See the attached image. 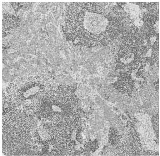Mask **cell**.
<instances>
[{
  "instance_id": "obj_2",
  "label": "cell",
  "mask_w": 160,
  "mask_h": 156,
  "mask_svg": "<svg viewBox=\"0 0 160 156\" xmlns=\"http://www.w3.org/2000/svg\"><path fill=\"white\" fill-rule=\"evenodd\" d=\"M42 89V86L39 83L36 82L29 83L20 89L19 98L23 100H31L41 92Z\"/></svg>"
},
{
  "instance_id": "obj_1",
  "label": "cell",
  "mask_w": 160,
  "mask_h": 156,
  "mask_svg": "<svg viewBox=\"0 0 160 156\" xmlns=\"http://www.w3.org/2000/svg\"><path fill=\"white\" fill-rule=\"evenodd\" d=\"M108 22L106 14L97 4L73 3L68 10L66 30L75 41L94 44L107 35Z\"/></svg>"
},
{
  "instance_id": "obj_3",
  "label": "cell",
  "mask_w": 160,
  "mask_h": 156,
  "mask_svg": "<svg viewBox=\"0 0 160 156\" xmlns=\"http://www.w3.org/2000/svg\"><path fill=\"white\" fill-rule=\"evenodd\" d=\"M16 17L3 14V34L7 33L11 30L17 28L18 21Z\"/></svg>"
}]
</instances>
